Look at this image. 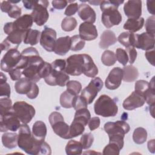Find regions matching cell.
Instances as JSON below:
<instances>
[{
	"label": "cell",
	"instance_id": "obj_50",
	"mask_svg": "<svg viewBox=\"0 0 155 155\" xmlns=\"http://www.w3.org/2000/svg\"><path fill=\"white\" fill-rule=\"evenodd\" d=\"M21 8L16 5H12L10 10L8 12V16L10 18L18 19L21 16Z\"/></svg>",
	"mask_w": 155,
	"mask_h": 155
},
{
	"label": "cell",
	"instance_id": "obj_49",
	"mask_svg": "<svg viewBox=\"0 0 155 155\" xmlns=\"http://www.w3.org/2000/svg\"><path fill=\"white\" fill-rule=\"evenodd\" d=\"M155 17L154 16H152L149 17L145 22V29L147 33L154 36L155 35Z\"/></svg>",
	"mask_w": 155,
	"mask_h": 155
},
{
	"label": "cell",
	"instance_id": "obj_32",
	"mask_svg": "<svg viewBox=\"0 0 155 155\" xmlns=\"http://www.w3.org/2000/svg\"><path fill=\"white\" fill-rule=\"evenodd\" d=\"M40 37L41 33L39 30L30 28L25 33L24 42L25 44L35 45L38 43L39 40H40Z\"/></svg>",
	"mask_w": 155,
	"mask_h": 155
},
{
	"label": "cell",
	"instance_id": "obj_4",
	"mask_svg": "<svg viewBox=\"0 0 155 155\" xmlns=\"http://www.w3.org/2000/svg\"><path fill=\"white\" fill-rule=\"evenodd\" d=\"M48 120L54 133L63 139H69L70 126L64 122V117L60 113L52 112L48 117Z\"/></svg>",
	"mask_w": 155,
	"mask_h": 155
},
{
	"label": "cell",
	"instance_id": "obj_22",
	"mask_svg": "<svg viewBox=\"0 0 155 155\" xmlns=\"http://www.w3.org/2000/svg\"><path fill=\"white\" fill-rule=\"evenodd\" d=\"M83 54L84 59L83 73L87 77L94 78L98 73V68L90 55Z\"/></svg>",
	"mask_w": 155,
	"mask_h": 155
},
{
	"label": "cell",
	"instance_id": "obj_31",
	"mask_svg": "<svg viewBox=\"0 0 155 155\" xmlns=\"http://www.w3.org/2000/svg\"><path fill=\"white\" fill-rule=\"evenodd\" d=\"M82 145L81 142L75 140H70L65 147V152L68 155L81 154L82 152Z\"/></svg>",
	"mask_w": 155,
	"mask_h": 155
},
{
	"label": "cell",
	"instance_id": "obj_29",
	"mask_svg": "<svg viewBox=\"0 0 155 155\" xmlns=\"http://www.w3.org/2000/svg\"><path fill=\"white\" fill-rule=\"evenodd\" d=\"M18 135L16 133H5L2 136L3 145L9 149L15 148L18 145Z\"/></svg>",
	"mask_w": 155,
	"mask_h": 155
},
{
	"label": "cell",
	"instance_id": "obj_48",
	"mask_svg": "<svg viewBox=\"0 0 155 155\" xmlns=\"http://www.w3.org/2000/svg\"><path fill=\"white\" fill-rule=\"evenodd\" d=\"M67 63L64 59H56L51 62V65L53 70L58 71H64Z\"/></svg>",
	"mask_w": 155,
	"mask_h": 155
},
{
	"label": "cell",
	"instance_id": "obj_28",
	"mask_svg": "<svg viewBox=\"0 0 155 155\" xmlns=\"http://www.w3.org/2000/svg\"><path fill=\"white\" fill-rule=\"evenodd\" d=\"M118 41L126 48L134 47L136 42V35L134 33L125 31L120 33L117 38Z\"/></svg>",
	"mask_w": 155,
	"mask_h": 155
},
{
	"label": "cell",
	"instance_id": "obj_41",
	"mask_svg": "<svg viewBox=\"0 0 155 155\" xmlns=\"http://www.w3.org/2000/svg\"><path fill=\"white\" fill-rule=\"evenodd\" d=\"M12 110V100L7 97H1L0 99V114L1 116L10 111Z\"/></svg>",
	"mask_w": 155,
	"mask_h": 155
},
{
	"label": "cell",
	"instance_id": "obj_63",
	"mask_svg": "<svg viewBox=\"0 0 155 155\" xmlns=\"http://www.w3.org/2000/svg\"><path fill=\"white\" fill-rule=\"evenodd\" d=\"M154 145H155V140L154 139L150 140L148 142V143H147L148 150H149L150 152H151L152 153H154V151H155V146H154Z\"/></svg>",
	"mask_w": 155,
	"mask_h": 155
},
{
	"label": "cell",
	"instance_id": "obj_26",
	"mask_svg": "<svg viewBox=\"0 0 155 155\" xmlns=\"http://www.w3.org/2000/svg\"><path fill=\"white\" fill-rule=\"evenodd\" d=\"M145 20L143 18H128L124 25V28L130 32L134 33L140 30L144 24Z\"/></svg>",
	"mask_w": 155,
	"mask_h": 155
},
{
	"label": "cell",
	"instance_id": "obj_54",
	"mask_svg": "<svg viewBox=\"0 0 155 155\" xmlns=\"http://www.w3.org/2000/svg\"><path fill=\"white\" fill-rule=\"evenodd\" d=\"M39 90L38 86L37 85V84L36 83L33 82L30 91L26 95L29 99H35L38 96V95L39 94Z\"/></svg>",
	"mask_w": 155,
	"mask_h": 155
},
{
	"label": "cell",
	"instance_id": "obj_23",
	"mask_svg": "<svg viewBox=\"0 0 155 155\" xmlns=\"http://www.w3.org/2000/svg\"><path fill=\"white\" fill-rule=\"evenodd\" d=\"M33 18L30 15L25 14L13 22L14 29L22 31H27L32 26Z\"/></svg>",
	"mask_w": 155,
	"mask_h": 155
},
{
	"label": "cell",
	"instance_id": "obj_38",
	"mask_svg": "<svg viewBox=\"0 0 155 155\" xmlns=\"http://www.w3.org/2000/svg\"><path fill=\"white\" fill-rule=\"evenodd\" d=\"M116 58L114 53L110 50H105L101 56V61L106 66L113 65L116 62Z\"/></svg>",
	"mask_w": 155,
	"mask_h": 155
},
{
	"label": "cell",
	"instance_id": "obj_39",
	"mask_svg": "<svg viewBox=\"0 0 155 155\" xmlns=\"http://www.w3.org/2000/svg\"><path fill=\"white\" fill-rule=\"evenodd\" d=\"M85 44V41L79 35H74L71 37V50L74 51H79L84 47Z\"/></svg>",
	"mask_w": 155,
	"mask_h": 155
},
{
	"label": "cell",
	"instance_id": "obj_35",
	"mask_svg": "<svg viewBox=\"0 0 155 155\" xmlns=\"http://www.w3.org/2000/svg\"><path fill=\"white\" fill-rule=\"evenodd\" d=\"M85 130V126L81 122L76 120H73L70 126L69 139L78 136L83 133Z\"/></svg>",
	"mask_w": 155,
	"mask_h": 155
},
{
	"label": "cell",
	"instance_id": "obj_5",
	"mask_svg": "<svg viewBox=\"0 0 155 155\" xmlns=\"http://www.w3.org/2000/svg\"><path fill=\"white\" fill-rule=\"evenodd\" d=\"M12 110L22 124L29 123L35 115V108L24 101L15 102Z\"/></svg>",
	"mask_w": 155,
	"mask_h": 155
},
{
	"label": "cell",
	"instance_id": "obj_52",
	"mask_svg": "<svg viewBox=\"0 0 155 155\" xmlns=\"http://www.w3.org/2000/svg\"><path fill=\"white\" fill-rule=\"evenodd\" d=\"M78 4L76 2L70 4L66 8L64 14L67 16H70L74 15L78 11Z\"/></svg>",
	"mask_w": 155,
	"mask_h": 155
},
{
	"label": "cell",
	"instance_id": "obj_27",
	"mask_svg": "<svg viewBox=\"0 0 155 155\" xmlns=\"http://www.w3.org/2000/svg\"><path fill=\"white\" fill-rule=\"evenodd\" d=\"M33 83V82L25 77L21 78L15 83V90L18 94H27L30 91Z\"/></svg>",
	"mask_w": 155,
	"mask_h": 155
},
{
	"label": "cell",
	"instance_id": "obj_47",
	"mask_svg": "<svg viewBox=\"0 0 155 155\" xmlns=\"http://www.w3.org/2000/svg\"><path fill=\"white\" fill-rule=\"evenodd\" d=\"M88 103L86 100L81 96H76L74 103H73V108L75 110H80L84 108H87Z\"/></svg>",
	"mask_w": 155,
	"mask_h": 155
},
{
	"label": "cell",
	"instance_id": "obj_2",
	"mask_svg": "<svg viewBox=\"0 0 155 155\" xmlns=\"http://www.w3.org/2000/svg\"><path fill=\"white\" fill-rule=\"evenodd\" d=\"M18 131V147L28 154H39L41 145L44 141L41 142L36 140L27 124L21 125Z\"/></svg>",
	"mask_w": 155,
	"mask_h": 155
},
{
	"label": "cell",
	"instance_id": "obj_44",
	"mask_svg": "<svg viewBox=\"0 0 155 155\" xmlns=\"http://www.w3.org/2000/svg\"><path fill=\"white\" fill-rule=\"evenodd\" d=\"M120 147L114 143L109 142V143L104 148L103 154H114L119 155L120 153Z\"/></svg>",
	"mask_w": 155,
	"mask_h": 155
},
{
	"label": "cell",
	"instance_id": "obj_30",
	"mask_svg": "<svg viewBox=\"0 0 155 155\" xmlns=\"http://www.w3.org/2000/svg\"><path fill=\"white\" fill-rule=\"evenodd\" d=\"M122 79L127 82L134 81L139 76V71L134 66L132 65H127L123 69Z\"/></svg>",
	"mask_w": 155,
	"mask_h": 155
},
{
	"label": "cell",
	"instance_id": "obj_59",
	"mask_svg": "<svg viewBox=\"0 0 155 155\" xmlns=\"http://www.w3.org/2000/svg\"><path fill=\"white\" fill-rule=\"evenodd\" d=\"M12 5V4L10 2V1H4L1 2V10L2 12H5V13H8V12L10 10Z\"/></svg>",
	"mask_w": 155,
	"mask_h": 155
},
{
	"label": "cell",
	"instance_id": "obj_18",
	"mask_svg": "<svg viewBox=\"0 0 155 155\" xmlns=\"http://www.w3.org/2000/svg\"><path fill=\"white\" fill-rule=\"evenodd\" d=\"M125 15L129 18H139L142 15V1L130 0L127 1L124 6Z\"/></svg>",
	"mask_w": 155,
	"mask_h": 155
},
{
	"label": "cell",
	"instance_id": "obj_34",
	"mask_svg": "<svg viewBox=\"0 0 155 155\" xmlns=\"http://www.w3.org/2000/svg\"><path fill=\"white\" fill-rule=\"evenodd\" d=\"M76 111L74 120L81 122L85 127L88 123L91 117V114L89 110L87 109V108H84Z\"/></svg>",
	"mask_w": 155,
	"mask_h": 155
},
{
	"label": "cell",
	"instance_id": "obj_45",
	"mask_svg": "<svg viewBox=\"0 0 155 155\" xmlns=\"http://www.w3.org/2000/svg\"><path fill=\"white\" fill-rule=\"evenodd\" d=\"M94 141V137L90 133L83 134L81 137V143H82L83 149L87 150L93 144Z\"/></svg>",
	"mask_w": 155,
	"mask_h": 155
},
{
	"label": "cell",
	"instance_id": "obj_25",
	"mask_svg": "<svg viewBox=\"0 0 155 155\" xmlns=\"http://www.w3.org/2000/svg\"><path fill=\"white\" fill-rule=\"evenodd\" d=\"M32 135L39 142L44 141L47 135V127L45 124L41 120L35 122L32 127Z\"/></svg>",
	"mask_w": 155,
	"mask_h": 155
},
{
	"label": "cell",
	"instance_id": "obj_64",
	"mask_svg": "<svg viewBox=\"0 0 155 155\" xmlns=\"http://www.w3.org/2000/svg\"><path fill=\"white\" fill-rule=\"evenodd\" d=\"M101 1H88L89 3L92 4L94 5H100V4L101 3Z\"/></svg>",
	"mask_w": 155,
	"mask_h": 155
},
{
	"label": "cell",
	"instance_id": "obj_16",
	"mask_svg": "<svg viewBox=\"0 0 155 155\" xmlns=\"http://www.w3.org/2000/svg\"><path fill=\"white\" fill-rule=\"evenodd\" d=\"M145 102L144 96L134 91L123 102L122 106L125 110H133L142 107Z\"/></svg>",
	"mask_w": 155,
	"mask_h": 155
},
{
	"label": "cell",
	"instance_id": "obj_7",
	"mask_svg": "<svg viewBox=\"0 0 155 155\" xmlns=\"http://www.w3.org/2000/svg\"><path fill=\"white\" fill-rule=\"evenodd\" d=\"M26 32L27 31L14 29L1 44V51L17 49L22 41H24Z\"/></svg>",
	"mask_w": 155,
	"mask_h": 155
},
{
	"label": "cell",
	"instance_id": "obj_46",
	"mask_svg": "<svg viewBox=\"0 0 155 155\" xmlns=\"http://www.w3.org/2000/svg\"><path fill=\"white\" fill-rule=\"evenodd\" d=\"M149 88V82L145 80H139L134 85L135 91L140 93L143 96Z\"/></svg>",
	"mask_w": 155,
	"mask_h": 155
},
{
	"label": "cell",
	"instance_id": "obj_12",
	"mask_svg": "<svg viewBox=\"0 0 155 155\" xmlns=\"http://www.w3.org/2000/svg\"><path fill=\"white\" fill-rule=\"evenodd\" d=\"M130 125L123 120H117L116 122H108L104 125V130L108 134V136L115 135L125 134L129 132Z\"/></svg>",
	"mask_w": 155,
	"mask_h": 155
},
{
	"label": "cell",
	"instance_id": "obj_36",
	"mask_svg": "<svg viewBox=\"0 0 155 155\" xmlns=\"http://www.w3.org/2000/svg\"><path fill=\"white\" fill-rule=\"evenodd\" d=\"M147 138V130L142 127L136 128L133 134V139L137 144L143 143Z\"/></svg>",
	"mask_w": 155,
	"mask_h": 155
},
{
	"label": "cell",
	"instance_id": "obj_42",
	"mask_svg": "<svg viewBox=\"0 0 155 155\" xmlns=\"http://www.w3.org/2000/svg\"><path fill=\"white\" fill-rule=\"evenodd\" d=\"M66 86L67 90L75 96L78 95L82 89L81 84L77 81H70L67 83Z\"/></svg>",
	"mask_w": 155,
	"mask_h": 155
},
{
	"label": "cell",
	"instance_id": "obj_57",
	"mask_svg": "<svg viewBox=\"0 0 155 155\" xmlns=\"http://www.w3.org/2000/svg\"><path fill=\"white\" fill-rule=\"evenodd\" d=\"M52 6L53 8L58 10L64 8L67 5V1L65 0H54L51 2Z\"/></svg>",
	"mask_w": 155,
	"mask_h": 155
},
{
	"label": "cell",
	"instance_id": "obj_62",
	"mask_svg": "<svg viewBox=\"0 0 155 155\" xmlns=\"http://www.w3.org/2000/svg\"><path fill=\"white\" fill-rule=\"evenodd\" d=\"M154 1H147V6L148 10L150 13L154 16Z\"/></svg>",
	"mask_w": 155,
	"mask_h": 155
},
{
	"label": "cell",
	"instance_id": "obj_61",
	"mask_svg": "<svg viewBox=\"0 0 155 155\" xmlns=\"http://www.w3.org/2000/svg\"><path fill=\"white\" fill-rule=\"evenodd\" d=\"M14 30V27H13V22H7L5 24L4 26V31L5 34L7 35H10Z\"/></svg>",
	"mask_w": 155,
	"mask_h": 155
},
{
	"label": "cell",
	"instance_id": "obj_21",
	"mask_svg": "<svg viewBox=\"0 0 155 155\" xmlns=\"http://www.w3.org/2000/svg\"><path fill=\"white\" fill-rule=\"evenodd\" d=\"M71 48V38L68 36L61 37L56 39L53 51L58 55L66 54Z\"/></svg>",
	"mask_w": 155,
	"mask_h": 155
},
{
	"label": "cell",
	"instance_id": "obj_17",
	"mask_svg": "<svg viewBox=\"0 0 155 155\" xmlns=\"http://www.w3.org/2000/svg\"><path fill=\"white\" fill-rule=\"evenodd\" d=\"M134 47L143 50H148L154 48V36L143 32L140 35L136 34Z\"/></svg>",
	"mask_w": 155,
	"mask_h": 155
},
{
	"label": "cell",
	"instance_id": "obj_14",
	"mask_svg": "<svg viewBox=\"0 0 155 155\" xmlns=\"http://www.w3.org/2000/svg\"><path fill=\"white\" fill-rule=\"evenodd\" d=\"M122 78V69L119 67L113 68L105 79V85L106 88L109 90L117 89L120 85Z\"/></svg>",
	"mask_w": 155,
	"mask_h": 155
},
{
	"label": "cell",
	"instance_id": "obj_1",
	"mask_svg": "<svg viewBox=\"0 0 155 155\" xmlns=\"http://www.w3.org/2000/svg\"><path fill=\"white\" fill-rule=\"evenodd\" d=\"M124 1H102L100 8L102 12V22L104 26L110 28L114 25H119L122 21V16L117 10L119 6Z\"/></svg>",
	"mask_w": 155,
	"mask_h": 155
},
{
	"label": "cell",
	"instance_id": "obj_20",
	"mask_svg": "<svg viewBox=\"0 0 155 155\" xmlns=\"http://www.w3.org/2000/svg\"><path fill=\"white\" fill-rule=\"evenodd\" d=\"M78 15L82 20L93 24L96 21V13L94 10L87 4H81L78 8Z\"/></svg>",
	"mask_w": 155,
	"mask_h": 155
},
{
	"label": "cell",
	"instance_id": "obj_33",
	"mask_svg": "<svg viewBox=\"0 0 155 155\" xmlns=\"http://www.w3.org/2000/svg\"><path fill=\"white\" fill-rule=\"evenodd\" d=\"M75 97V95L70 93L67 90H66L61 94L60 104L62 107L65 108H72L73 107V103Z\"/></svg>",
	"mask_w": 155,
	"mask_h": 155
},
{
	"label": "cell",
	"instance_id": "obj_6",
	"mask_svg": "<svg viewBox=\"0 0 155 155\" xmlns=\"http://www.w3.org/2000/svg\"><path fill=\"white\" fill-rule=\"evenodd\" d=\"M65 72L71 76H79L84 72V59L83 54H73L67 59Z\"/></svg>",
	"mask_w": 155,
	"mask_h": 155
},
{
	"label": "cell",
	"instance_id": "obj_55",
	"mask_svg": "<svg viewBox=\"0 0 155 155\" xmlns=\"http://www.w3.org/2000/svg\"><path fill=\"white\" fill-rule=\"evenodd\" d=\"M12 80L13 81H18L21 79L22 74V71L18 68H14L8 72Z\"/></svg>",
	"mask_w": 155,
	"mask_h": 155
},
{
	"label": "cell",
	"instance_id": "obj_3",
	"mask_svg": "<svg viewBox=\"0 0 155 155\" xmlns=\"http://www.w3.org/2000/svg\"><path fill=\"white\" fill-rule=\"evenodd\" d=\"M94 113L104 117L115 116L118 107L114 99L106 94H102L97 99L94 105Z\"/></svg>",
	"mask_w": 155,
	"mask_h": 155
},
{
	"label": "cell",
	"instance_id": "obj_9",
	"mask_svg": "<svg viewBox=\"0 0 155 155\" xmlns=\"http://www.w3.org/2000/svg\"><path fill=\"white\" fill-rule=\"evenodd\" d=\"M0 119V130L1 132H5L8 130L15 132L21 126L20 120L13 110L1 116Z\"/></svg>",
	"mask_w": 155,
	"mask_h": 155
},
{
	"label": "cell",
	"instance_id": "obj_11",
	"mask_svg": "<svg viewBox=\"0 0 155 155\" xmlns=\"http://www.w3.org/2000/svg\"><path fill=\"white\" fill-rule=\"evenodd\" d=\"M21 58V53L17 49L9 50L1 61V69L2 71L9 72L17 66Z\"/></svg>",
	"mask_w": 155,
	"mask_h": 155
},
{
	"label": "cell",
	"instance_id": "obj_58",
	"mask_svg": "<svg viewBox=\"0 0 155 155\" xmlns=\"http://www.w3.org/2000/svg\"><path fill=\"white\" fill-rule=\"evenodd\" d=\"M145 57L148 61L153 66H154V48L147 50L145 52Z\"/></svg>",
	"mask_w": 155,
	"mask_h": 155
},
{
	"label": "cell",
	"instance_id": "obj_24",
	"mask_svg": "<svg viewBox=\"0 0 155 155\" xmlns=\"http://www.w3.org/2000/svg\"><path fill=\"white\" fill-rule=\"evenodd\" d=\"M117 41V39L114 33L110 30H106L101 34L99 45L102 49H106L110 45L114 44Z\"/></svg>",
	"mask_w": 155,
	"mask_h": 155
},
{
	"label": "cell",
	"instance_id": "obj_60",
	"mask_svg": "<svg viewBox=\"0 0 155 155\" xmlns=\"http://www.w3.org/2000/svg\"><path fill=\"white\" fill-rule=\"evenodd\" d=\"M38 1H22L24 7L28 10H33L35 7Z\"/></svg>",
	"mask_w": 155,
	"mask_h": 155
},
{
	"label": "cell",
	"instance_id": "obj_19",
	"mask_svg": "<svg viewBox=\"0 0 155 155\" xmlns=\"http://www.w3.org/2000/svg\"><path fill=\"white\" fill-rule=\"evenodd\" d=\"M80 37L84 41H92L97 37V31L94 25L85 22L81 23L79 27Z\"/></svg>",
	"mask_w": 155,
	"mask_h": 155
},
{
	"label": "cell",
	"instance_id": "obj_10",
	"mask_svg": "<svg viewBox=\"0 0 155 155\" xmlns=\"http://www.w3.org/2000/svg\"><path fill=\"white\" fill-rule=\"evenodd\" d=\"M103 87V82L100 78L96 77L91 80L89 84L81 91V96L87 102L88 104L92 103L96 97L98 92L101 91Z\"/></svg>",
	"mask_w": 155,
	"mask_h": 155
},
{
	"label": "cell",
	"instance_id": "obj_53",
	"mask_svg": "<svg viewBox=\"0 0 155 155\" xmlns=\"http://www.w3.org/2000/svg\"><path fill=\"white\" fill-rule=\"evenodd\" d=\"M127 53H128V61L131 64H133L137 58V51L134 47H129L126 48Z\"/></svg>",
	"mask_w": 155,
	"mask_h": 155
},
{
	"label": "cell",
	"instance_id": "obj_56",
	"mask_svg": "<svg viewBox=\"0 0 155 155\" xmlns=\"http://www.w3.org/2000/svg\"><path fill=\"white\" fill-rule=\"evenodd\" d=\"M88 127L91 131H93L97 128L100 125V119L99 117H94L90 118L88 122Z\"/></svg>",
	"mask_w": 155,
	"mask_h": 155
},
{
	"label": "cell",
	"instance_id": "obj_37",
	"mask_svg": "<svg viewBox=\"0 0 155 155\" xmlns=\"http://www.w3.org/2000/svg\"><path fill=\"white\" fill-rule=\"evenodd\" d=\"M154 78L153 77L150 83H149V88L144 93V99L145 102L150 105H154L155 102V92Z\"/></svg>",
	"mask_w": 155,
	"mask_h": 155
},
{
	"label": "cell",
	"instance_id": "obj_15",
	"mask_svg": "<svg viewBox=\"0 0 155 155\" xmlns=\"http://www.w3.org/2000/svg\"><path fill=\"white\" fill-rule=\"evenodd\" d=\"M70 78L65 71H58L51 70L50 74L44 80L47 84L51 86L59 85L64 87L69 81Z\"/></svg>",
	"mask_w": 155,
	"mask_h": 155
},
{
	"label": "cell",
	"instance_id": "obj_8",
	"mask_svg": "<svg viewBox=\"0 0 155 155\" xmlns=\"http://www.w3.org/2000/svg\"><path fill=\"white\" fill-rule=\"evenodd\" d=\"M48 5V1H38L30 14L33 21L38 26L43 25L48 19L49 14L47 10Z\"/></svg>",
	"mask_w": 155,
	"mask_h": 155
},
{
	"label": "cell",
	"instance_id": "obj_43",
	"mask_svg": "<svg viewBox=\"0 0 155 155\" xmlns=\"http://www.w3.org/2000/svg\"><path fill=\"white\" fill-rule=\"evenodd\" d=\"M116 59L122 65L125 66L128 61V56L127 51L121 48H118L116 50Z\"/></svg>",
	"mask_w": 155,
	"mask_h": 155
},
{
	"label": "cell",
	"instance_id": "obj_40",
	"mask_svg": "<svg viewBox=\"0 0 155 155\" xmlns=\"http://www.w3.org/2000/svg\"><path fill=\"white\" fill-rule=\"evenodd\" d=\"M77 25V21L73 17H66L61 22V28L64 31H71L73 30Z\"/></svg>",
	"mask_w": 155,
	"mask_h": 155
},
{
	"label": "cell",
	"instance_id": "obj_13",
	"mask_svg": "<svg viewBox=\"0 0 155 155\" xmlns=\"http://www.w3.org/2000/svg\"><path fill=\"white\" fill-rule=\"evenodd\" d=\"M41 46L47 51L51 52L54 50V47L56 41V32L53 28L45 27L40 37Z\"/></svg>",
	"mask_w": 155,
	"mask_h": 155
},
{
	"label": "cell",
	"instance_id": "obj_51",
	"mask_svg": "<svg viewBox=\"0 0 155 155\" xmlns=\"http://www.w3.org/2000/svg\"><path fill=\"white\" fill-rule=\"evenodd\" d=\"M10 96V87L7 82H0V96L9 97Z\"/></svg>",
	"mask_w": 155,
	"mask_h": 155
}]
</instances>
